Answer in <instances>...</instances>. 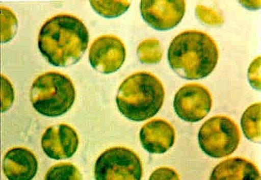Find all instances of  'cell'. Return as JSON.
Returning a JSON list of instances; mask_svg holds the SVG:
<instances>
[{"instance_id": "1", "label": "cell", "mask_w": 261, "mask_h": 180, "mask_svg": "<svg viewBox=\"0 0 261 180\" xmlns=\"http://www.w3.org/2000/svg\"><path fill=\"white\" fill-rule=\"evenodd\" d=\"M89 32L82 20L74 15L58 14L40 28V52L52 65L66 67L76 64L87 49Z\"/></svg>"}, {"instance_id": "2", "label": "cell", "mask_w": 261, "mask_h": 180, "mask_svg": "<svg viewBox=\"0 0 261 180\" xmlns=\"http://www.w3.org/2000/svg\"><path fill=\"white\" fill-rule=\"evenodd\" d=\"M168 61L179 76L188 80L204 79L217 66L219 50L205 32L188 30L175 37L168 49Z\"/></svg>"}, {"instance_id": "3", "label": "cell", "mask_w": 261, "mask_h": 180, "mask_svg": "<svg viewBox=\"0 0 261 180\" xmlns=\"http://www.w3.org/2000/svg\"><path fill=\"white\" fill-rule=\"evenodd\" d=\"M165 98V88L161 80L149 72L139 71L130 75L121 83L116 102L123 116L142 122L158 114Z\"/></svg>"}, {"instance_id": "4", "label": "cell", "mask_w": 261, "mask_h": 180, "mask_svg": "<svg viewBox=\"0 0 261 180\" xmlns=\"http://www.w3.org/2000/svg\"><path fill=\"white\" fill-rule=\"evenodd\" d=\"M30 97L32 106L40 114L56 117L71 109L76 98V90L67 75L49 71L34 80Z\"/></svg>"}, {"instance_id": "5", "label": "cell", "mask_w": 261, "mask_h": 180, "mask_svg": "<svg viewBox=\"0 0 261 180\" xmlns=\"http://www.w3.org/2000/svg\"><path fill=\"white\" fill-rule=\"evenodd\" d=\"M241 141L239 126L230 117L216 115L205 121L198 133L201 150L209 157L222 158L236 151Z\"/></svg>"}, {"instance_id": "6", "label": "cell", "mask_w": 261, "mask_h": 180, "mask_svg": "<svg viewBox=\"0 0 261 180\" xmlns=\"http://www.w3.org/2000/svg\"><path fill=\"white\" fill-rule=\"evenodd\" d=\"M141 159L133 150L114 147L102 153L95 166L96 180H141Z\"/></svg>"}, {"instance_id": "7", "label": "cell", "mask_w": 261, "mask_h": 180, "mask_svg": "<svg viewBox=\"0 0 261 180\" xmlns=\"http://www.w3.org/2000/svg\"><path fill=\"white\" fill-rule=\"evenodd\" d=\"M213 99L208 88L198 83H189L177 91L174 99L175 112L180 119L196 122L211 112Z\"/></svg>"}, {"instance_id": "8", "label": "cell", "mask_w": 261, "mask_h": 180, "mask_svg": "<svg viewBox=\"0 0 261 180\" xmlns=\"http://www.w3.org/2000/svg\"><path fill=\"white\" fill-rule=\"evenodd\" d=\"M126 48L122 40L114 35H103L96 38L89 51L91 66L103 74H111L124 63Z\"/></svg>"}, {"instance_id": "9", "label": "cell", "mask_w": 261, "mask_h": 180, "mask_svg": "<svg viewBox=\"0 0 261 180\" xmlns=\"http://www.w3.org/2000/svg\"><path fill=\"white\" fill-rule=\"evenodd\" d=\"M186 2L143 0L140 4L142 18L155 30H171L181 22L186 12Z\"/></svg>"}, {"instance_id": "10", "label": "cell", "mask_w": 261, "mask_h": 180, "mask_svg": "<svg viewBox=\"0 0 261 180\" xmlns=\"http://www.w3.org/2000/svg\"><path fill=\"white\" fill-rule=\"evenodd\" d=\"M43 151L51 159L61 160L71 158L79 146L76 130L65 123L50 126L42 137Z\"/></svg>"}, {"instance_id": "11", "label": "cell", "mask_w": 261, "mask_h": 180, "mask_svg": "<svg viewBox=\"0 0 261 180\" xmlns=\"http://www.w3.org/2000/svg\"><path fill=\"white\" fill-rule=\"evenodd\" d=\"M176 132L170 123L155 119L145 123L140 131L142 146L152 154H163L173 147Z\"/></svg>"}, {"instance_id": "12", "label": "cell", "mask_w": 261, "mask_h": 180, "mask_svg": "<svg viewBox=\"0 0 261 180\" xmlns=\"http://www.w3.org/2000/svg\"><path fill=\"white\" fill-rule=\"evenodd\" d=\"M3 170L9 180H32L37 173L38 161L31 150L13 147L5 155Z\"/></svg>"}, {"instance_id": "13", "label": "cell", "mask_w": 261, "mask_h": 180, "mask_svg": "<svg viewBox=\"0 0 261 180\" xmlns=\"http://www.w3.org/2000/svg\"><path fill=\"white\" fill-rule=\"evenodd\" d=\"M210 180H260V174L251 161L235 157L223 161L215 166Z\"/></svg>"}, {"instance_id": "14", "label": "cell", "mask_w": 261, "mask_h": 180, "mask_svg": "<svg viewBox=\"0 0 261 180\" xmlns=\"http://www.w3.org/2000/svg\"><path fill=\"white\" fill-rule=\"evenodd\" d=\"M260 103L250 106L241 117V127L247 139L253 142L260 141Z\"/></svg>"}, {"instance_id": "15", "label": "cell", "mask_w": 261, "mask_h": 180, "mask_svg": "<svg viewBox=\"0 0 261 180\" xmlns=\"http://www.w3.org/2000/svg\"><path fill=\"white\" fill-rule=\"evenodd\" d=\"M137 55L141 63L153 64L160 63L163 56V50L160 40L149 39L140 43Z\"/></svg>"}, {"instance_id": "16", "label": "cell", "mask_w": 261, "mask_h": 180, "mask_svg": "<svg viewBox=\"0 0 261 180\" xmlns=\"http://www.w3.org/2000/svg\"><path fill=\"white\" fill-rule=\"evenodd\" d=\"M91 6L99 15L106 18H115L124 13L130 6V2L122 1H90Z\"/></svg>"}, {"instance_id": "17", "label": "cell", "mask_w": 261, "mask_h": 180, "mask_svg": "<svg viewBox=\"0 0 261 180\" xmlns=\"http://www.w3.org/2000/svg\"><path fill=\"white\" fill-rule=\"evenodd\" d=\"M45 180H83L82 174L76 166L70 163H61L52 166L47 172Z\"/></svg>"}, {"instance_id": "18", "label": "cell", "mask_w": 261, "mask_h": 180, "mask_svg": "<svg viewBox=\"0 0 261 180\" xmlns=\"http://www.w3.org/2000/svg\"><path fill=\"white\" fill-rule=\"evenodd\" d=\"M2 42L10 41L15 36L18 21L15 13L7 7L1 6Z\"/></svg>"}, {"instance_id": "19", "label": "cell", "mask_w": 261, "mask_h": 180, "mask_svg": "<svg viewBox=\"0 0 261 180\" xmlns=\"http://www.w3.org/2000/svg\"><path fill=\"white\" fill-rule=\"evenodd\" d=\"M196 15L202 22L208 25L217 26L224 22V18L215 10L198 5L196 7Z\"/></svg>"}, {"instance_id": "20", "label": "cell", "mask_w": 261, "mask_h": 180, "mask_svg": "<svg viewBox=\"0 0 261 180\" xmlns=\"http://www.w3.org/2000/svg\"><path fill=\"white\" fill-rule=\"evenodd\" d=\"M2 80V112H4L9 110L14 100V91L10 81L3 74Z\"/></svg>"}, {"instance_id": "21", "label": "cell", "mask_w": 261, "mask_h": 180, "mask_svg": "<svg viewBox=\"0 0 261 180\" xmlns=\"http://www.w3.org/2000/svg\"><path fill=\"white\" fill-rule=\"evenodd\" d=\"M249 82L255 90H260V56L253 61L248 69Z\"/></svg>"}, {"instance_id": "22", "label": "cell", "mask_w": 261, "mask_h": 180, "mask_svg": "<svg viewBox=\"0 0 261 180\" xmlns=\"http://www.w3.org/2000/svg\"><path fill=\"white\" fill-rule=\"evenodd\" d=\"M149 180H180L178 174L173 169L161 167L155 170Z\"/></svg>"}]
</instances>
